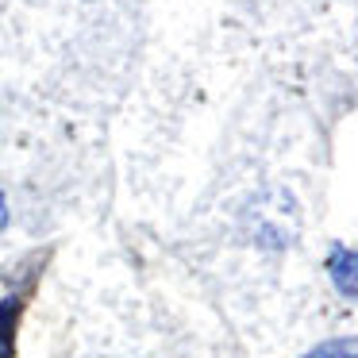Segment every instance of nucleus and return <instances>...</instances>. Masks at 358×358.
Here are the masks:
<instances>
[{"instance_id":"f257e3e1","label":"nucleus","mask_w":358,"mask_h":358,"mask_svg":"<svg viewBox=\"0 0 358 358\" xmlns=\"http://www.w3.org/2000/svg\"><path fill=\"white\" fill-rule=\"evenodd\" d=\"M327 273H331L335 289L343 296H358V250H347V247H335L327 255Z\"/></svg>"},{"instance_id":"f03ea898","label":"nucleus","mask_w":358,"mask_h":358,"mask_svg":"<svg viewBox=\"0 0 358 358\" xmlns=\"http://www.w3.org/2000/svg\"><path fill=\"white\" fill-rule=\"evenodd\" d=\"M304 358H358V339H331L324 347L308 350Z\"/></svg>"},{"instance_id":"7ed1b4c3","label":"nucleus","mask_w":358,"mask_h":358,"mask_svg":"<svg viewBox=\"0 0 358 358\" xmlns=\"http://www.w3.org/2000/svg\"><path fill=\"white\" fill-rule=\"evenodd\" d=\"M4 224H8V204H4V196H0V231H4Z\"/></svg>"}]
</instances>
